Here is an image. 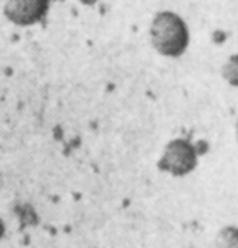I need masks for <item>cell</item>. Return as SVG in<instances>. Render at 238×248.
<instances>
[{
  "label": "cell",
  "mask_w": 238,
  "mask_h": 248,
  "mask_svg": "<svg viewBox=\"0 0 238 248\" xmlns=\"http://www.w3.org/2000/svg\"><path fill=\"white\" fill-rule=\"evenodd\" d=\"M235 132H237V140H238V119H237V125H235Z\"/></svg>",
  "instance_id": "8"
},
{
  "label": "cell",
  "mask_w": 238,
  "mask_h": 248,
  "mask_svg": "<svg viewBox=\"0 0 238 248\" xmlns=\"http://www.w3.org/2000/svg\"><path fill=\"white\" fill-rule=\"evenodd\" d=\"M3 232H5V226H3L2 219H0V238H2V237H3Z\"/></svg>",
  "instance_id": "7"
},
{
  "label": "cell",
  "mask_w": 238,
  "mask_h": 248,
  "mask_svg": "<svg viewBox=\"0 0 238 248\" xmlns=\"http://www.w3.org/2000/svg\"><path fill=\"white\" fill-rule=\"evenodd\" d=\"M49 8L50 0H8L3 15L16 26H32L47 16Z\"/></svg>",
  "instance_id": "3"
},
{
  "label": "cell",
  "mask_w": 238,
  "mask_h": 248,
  "mask_svg": "<svg viewBox=\"0 0 238 248\" xmlns=\"http://www.w3.org/2000/svg\"><path fill=\"white\" fill-rule=\"evenodd\" d=\"M198 166V151L190 140L177 138L165 146L164 156L157 162V167L175 177H183L194 170Z\"/></svg>",
  "instance_id": "2"
},
{
  "label": "cell",
  "mask_w": 238,
  "mask_h": 248,
  "mask_svg": "<svg viewBox=\"0 0 238 248\" xmlns=\"http://www.w3.org/2000/svg\"><path fill=\"white\" fill-rule=\"evenodd\" d=\"M151 44L164 57L177 59L190 44V31L185 20L174 12H159L151 23Z\"/></svg>",
  "instance_id": "1"
},
{
  "label": "cell",
  "mask_w": 238,
  "mask_h": 248,
  "mask_svg": "<svg viewBox=\"0 0 238 248\" xmlns=\"http://www.w3.org/2000/svg\"><path fill=\"white\" fill-rule=\"evenodd\" d=\"M222 77L230 86L238 88V54L228 57L225 65L222 67Z\"/></svg>",
  "instance_id": "5"
},
{
  "label": "cell",
  "mask_w": 238,
  "mask_h": 248,
  "mask_svg": "<svg viewBox=\"0 0 238 248\" xmlns=\"http://www.w3.org/2000/svg\"><path fill=\"white\" fill-rule=\"evenodd\" d=\"M216 248H238V227L227 226L221 229L216 237Z\"/></svg>",
  "instance_id": "4"
},
{
  "label": "cell",
  "mask_w": 238,
  "mask_h": 248,
  "mask_svg": "<svg viewBox=\"0 0 238 248\" xmlns=\"http://www.w3.org/2000/svg\"><path fill=\"white\" fill-rule=\"evenodd\" d=\"M79 2L83 3V5H88V7H92L97 3V0H79Z\"/></svg>",
  "instance_id": "6"
}]
</instances>
